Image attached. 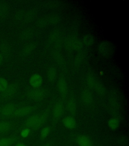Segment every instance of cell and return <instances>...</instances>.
Here are the masks:
<instances>
[{
	"label": "cell",
	"mask_w": 129,
	"mask_h": 146,
	"mask_svg": "<svg viewBox=\"0 0 129 146\" xmlns=\"http://www.w3.org/2000/svg\"><path fill=\"white\" fill-rule=\"evenodd\" d=\"M32 48L31 46H28V47H27V49H26V52L28 53L30 52H31V51L32 49Z\"/></svg>",
	"instance_id": "cell-21"
},
{
	"label": "cell",
	"mask_w": 129,
	"mask_h": 146,
	"mask_svg": "<svg viewBox=\"0 0 129 146\" xmlns=\"http://www.w3.org/2000/svg\"><path fill=\"white\" fill-rule=\"evenodd\" d=\"M16 146H26L25 145H24V144H21V143H20V144H18L17 145H16Z\"/></svg>",
	"instance_id": "cell-23"
},
{
	"label": "cell",
	"mask_w": 129,
	"mask_h": 146,
	"mask_svg": "<svg viewBox=\"0 0 129 146\" xmlns=\"http://www.w3.org/2000/svg\"><path fill=\"white\" fill-rule=\"evenodd\" d=\"M57 86H58V89L59 90V92L61 94L62 96L66 95L68 90V86L65 80L63 79L59 80L58 82Z\"/></svg>",
	"instance_id": "cell-9"
},
{
	"label": "cell",
	"mask_w": 129,
	"mask_h": 146,
	"mask_svg": "<svg viewBox=\"0 0 129 146\" xmlns=\"http://www.w3.org/2000/svg\"><path fill=\"white\" fill-rule=\"evenodd\" d=\"M16 109L15 105L12 103H9L3 108L1 111V114L4 116H10L12 115H13Z\"/></svg>",
	"instance_id": "cell-5"
},
{
	"label": "cell",
	"mask_w": 129,
	"mask_h": 146,
	"mask_svg": "<svg viewBox=\"0 0 129 146\" xmlns=\"http://www.w3.org/2000/svg\"><path fill=\"white\" fill-rule=\"evenodd\" d=\"M29 82L30 86L34 89L39 88L43 84V78L39 74H34L30 77Z\"/></svg>",
	"instance_id": "cell-2"
},
{
	"label": "cell",
	"mask_w": 129,
	"mask_h": 146,
	"mask_svg": "<svg viewBox=\"0 0 129 146\" xmlns=\"http://www.w3.org/2000/svg\"><path fill=\"white\" fill-rule=\"evenodd\" d=\"M64 111V106L63 104L61 102H59L55 105L53 112L52 116L54 120H58L63 115Z\"/></svg>",
	"instance_id": "cell-4"
},
{
	"label": "cell",
	"mask_w": 129,
	"mask_h": 146,
	"mask_svg": "<svg viewBox=\"0 0 129 146\" xmlns=\"http://www.w3.org/2000/svg\"><path fill=\"white\" fill-rule=\"evenodd\" d=\"M33 108L30 106H25L16 109L13 115L15 116L23 117L27 116L31 113Z\"/></svg>",
	"instance_id": "cell-6"
},
{
	"label": "cell",
	"mask_w": 129,
	"mask_h": 146,
	"mask_svg": "<svg viewBox=\"0 0 129 146\" xmlns=\"http://www.w3.org/2000/svg\"><path fill=\"white\" fill-rule=\"evenodd\" d=\"M3 60V57H2V55H1V54L0 53V64H1L2 63V62Z\"/></svg>",
	"instance_id": "cell-22"
},
{
	"label": "cell",
	"mask_w": 129,
	"mask_h": 146,
	"mask_svg": "<svg viewBox=\"0 0 129 146\" xmlns=\"http://www.w3.org/2000/svg\"><path fill=\"white\" fill-rule=\"evenodd\" d=\"M30 133V131L29 129L28 128H26L21 131V135L23 138H26L29 136Z\"/></svg>",
	"instance_id": "cell-19"
},
{
	"label": "cell",
	"mask_w": 129,
	"mask_h": 146,
	"mask_svg": "<svg viewBox=\"0 0 129 146\" xmlns=\"http://www.w3.org/2000/svg\"><path fill=\"white\" fill-rule=\"evenodd\" d=\"M45 96V91L41 88H36L28 92V96L32 100L37 101L41 100Z\"/></svg>",
	"instance_id": "cell-3"
},
{
	"label": "cell",
	"mask_w": 129,
	"mask_h": 146,
	"mask_svg": "<svg viewBox=\"0 0 129 146\" xmlns=\"http://www.w3.org/2000/svg\"><path fill=\"white\" fill-rule=\"evenodd\" d=\"M50 128L49 126H45L41 130L40 137L41 139H45L50 135Z\"/></svg>",
	"instance_id": "cell-17"
},
{
	"label": "cell",
	"mask_w": 129,
	"mask_h": 146,
	"mask_svg": "<svg viewBox=\"0 0 129 146\" xmlns=\"http://www.w3.org/2000/svg\"><path fill=\"white\" fill-rule=\"evenodd\" d=\"M17 88L15 85H9L7 90L4 92V96L6 98H10L16 94Z\"/></svg>",
	"instance_id": "cell-13"
},
{
	"label": "cell",
	"mask_w": 129,
	"mask_h": 146,
	"mask_svg": "<svg viewBox=\"0 0 129 146\" xmlns=\"http://www.w3.org/2000/svg\"><path fill=\"white\" fill-rule=\"evenodd\" d=\"M14 141L13 138L7 137L0 139V146H10L13 144Z\"/></svg>",
	"instance_id": "cell-16"
},
{
	"label": "cell",
	"mask_w": 129,
	"mask_h": 146,
	"mask_svg": "<svg viewBox=\"0 0 129 146\" xmlns=\"http://www.w3.org/2000/svg\"><path fill=\"white\" fill-rule=\"evenodd\" d=\"M48 113L43 112L41 114L34 115L27 119L25 122V125L28 127L36 129L43 125L48 119Z\"/></svg>",
	"instance_id": "cell-1"
},
{
	"label": "cell",
	"mask_w": 129,
	"mask_h": 146,
	"mask_svg": "<svg viewBox=\"0 0 129 146\" xmlns=\"http://www.w3.org/2000/svg\"><path fill=\"white\" fill-rule=\"evenodd\" d=\"M64 126L68 129H73L76 126V121L73 117L67 116L62 121Z\"/></svg>",
	"instance_id": "cell-8"
},
{
	"label": "cell",
	"mask_w": 129,
	"mask_h": 146,
	"mask_svg": "<svg viewBox=\"0 0 129 146\" xmlns=\"http://www.w3.org/2000/svg\"><path fill=\"white\" fill-rule=\"evenodd\" d=\"M127 142L126 139L125 138H121L120 139V141H119V143H120V144H122L123 143L124 144H126V143Z\"/></svg>",
	"instance_id": "cell-20"
},
{
	"label": "cell",
	"mask_w": 129,
	"mask_h": 146,
	"mask_svg": "<svg viewBox=\"0 0 129 146\" xmlns=\"http://www.w3.org/2000/svg\"><path fill=\"white\" fill-rule=\"evenodd\" d=\"M46 76H47L48 80L50 81H54L57 76L56 70L52 67L49 68L47 72Z\"/></svg>",
	"instance_id": "cell-14"
},
{
	"label": "cell",
	"mask_w": 129,
	"mask_h": 146,
	"mask_svg": "<svg viewBox=\"0 0 129 146\" xmlns=\"http://www.w3.org/2000/svg\"><path fill=\"white\" fill-rule=\"evenodd\" d=\"M11 124L7 122H0V132H4L10 129Z\"/></svg>",
	"instance_id": "cell-18"
},
{
	"label": "cell",
	"mask_w": 129,
	"mask_h": 146,
	"mask_svg": "<svg viewBox=\"0 0 129 146\" xmlns=\"http://www.w3.org/2000/svg\"><path fill=\"white\" fill-rule=\"evenodd\" d=\"M9 83L4 78L0 77V92H4L9 86Z\"/></svg>",
	"instance_id": "cell-15"
},
{
	"label": "cell",
	"mask_w": 129,
	"mask_h": 146,
	"mask_svg": "<svg viewBox=\"0 0 129 146\" xmlns=\"http://www.w3.org/2000/svg\"><path fill=\"white\" fill-rule=\"evenodd\" d=\"M76 142L79 146H92V145L90 139L84 135H81L77 137Z\"/></svg>",
	"instance_id": "cell-7"
},
{
	"label": "cell",
	"mask_w": 129,
	"mask_h": 146,
	"mask_svg": "<svg viewBox=\"0 0 129 146\" xmlns=\"http://www.w3.org/2000/svg\"><path fill=\"white\" fill-rule=\"evenodd\" d=\"M107 125L111 130H116L120 126V120L117 117L111 118L108 121Z\"/></svg>",
	"instance_id": "cell-12"
},
{
	"label": "cell",
	"mask_w": 129,
	"mask_h": 146,
	"mask_svg": "<svg viewBox=\"0 0 129 146\" xmlns=\"http://www.w3.org/2000/svg\"><path fill=\"white\" fill-rule=\"evenodd\" d=\"M67 109L71 114H75L77 111V104L72 98L69 99L67 103Z\"/></svg>",
	"instance_id": "cell-11"
},
{
	"label": "cell",
	"mask_w": 129,
	"mask_h": 146,
	"mask_svg": "<svg viewBox=\"0 0 129 146\" xmlns=\"http://www.w3.org/2000/svg\"><path fill=\"white\" fill-rule=\"evenodd\" d=\"M43 146H50L48 145H43Z\"/></svg>",
	"instance_id": "cell-24"
},
{
	"label": "cell",
	"mask_w": 129,
	"mask_h": 146,
	"mask_svg": "<svg viewBox=\"0 0 129 146\" xmlns=\"http://www.w3.org/2000/svg\"><path fill=\"white\" fill-rule=\"evenodd\" d=\"M81 97L83 102L86 104H90L93 100L92 94L90 91L87 89H85L82 92Z\"/></svg>",
	"instance_id": "cell-10"
}]
</instances>
